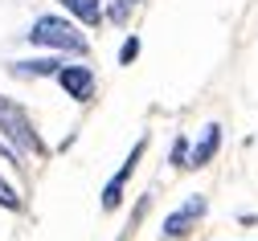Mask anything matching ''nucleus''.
Listing matches in <instances>:
<instances>
[{"mask_svg": "<svg viewBox=\"0 0 258 241\" xmlns=\"http://www.w3.org/2000/svg\"><path fill=\"white\" fill-rule=\"evenodd\" d=\"M29 41L33 45H49L61 53H86V37L66 21V17H37L29 29Z\"/></svg>", "mask_w": 258, "mask_h": 241, "instance_id": "f257e3e1", "label": "nucleus"}, {"mask_svg": "<svg viewBox=\"0 0 258 241\" xmlns=\"http://www.w3.org/2000/svg\"><path fill=\"white\" fill-rule=\"evenodd\" d=\"M0 135L13 143V151H37V131H33V119L25 115L21 102L13 98H0Z\"/></svg>", "mask_w": 258, "mask_h": 241, "instance_id": "f03ea898", "label": "nucleus"}, {"mask_svg": "<svg viewBox=\"0 0 258 241\" xmlns=\"http://www.w3.org/2000/svg\"><path fill=\"white\" fill-rule=\"evenodd\" d=\"M57 82H61V90H66V98H74V102H86L94 94V74L86 70V65H61Z\"/></svg>", "mask_w": 258, "mask_h": 241, "instance_id": "7ed1b4c3", "label": "nucleus"}, {"mask_svg": "<svg viewBox=\"0 0 258 241\" xmlns=\"http://www.w3.org/2000/svg\"><path fill=\"white\" fill-rule=\"evenodd\" d=\"M144 139L132 147V155H127L123 159V168L115 172V176H111V184H107V192H103V209H119V200H123V184H127V176H132V172H136V164H140V155H144Z\"/></svg>", "mask_w": 258, "mask_h": 241, "instance_id": "20e7f679", "label": "nucleus"}, {"mask_svg": "<svg viewBox=\"0 0 258 241\" xmlns=\"http://www.w3.org/2000/svg\"><path fill=\"white\" fill-rule=\"evenodd\" d=\"M201 213H205V196H188V200H184V209H176V213L164 221V237H184L188 225L197 221Z\"/></svg>", "mask_w": 258, "mask_h": 241, "instance_id": "39448f33", "label": "nucleus"}, {"mask_svg": "<svg viewBox=\"0 0 258 241\" xmlns=\"http://www.w3.org/2000/svg\"><path fill=\"white\" fill-rule=\"evenodd\" d=\"M217 147H221V127L213 123V127H205V139L192 147V155H188V164H184V168H205V164L217 155Z\"/></svg>", "mask_w": 258, "mask_h": 241, "instance_id": "423d86ee", "label": "nucleus"}, {"mask_svg": "<svg viewBox=\"0 0 258 241\" xmlns=\"http://www.w3.org/2000/svg\"><path fill=\"white\" fill-rule=\"evenodd\" d=\"M57 70H61V61H53V57L17 61V65H13V74H17V78H29V74H33V78H45V74H57Z\"/></svg>", "mask_w": 258, "mask_h": 241, "instance_id": "0eeeda50", "label": "nucleus"}, {"mask_svg": "<svg viewBox=\"0 0 258 241\" xmlns=\"http://www.w3.org/2000/svg\"><path fill=\"white\" fill-rule=\"evenodd\" d=\"M78 21H86V25H99L103 21V9H99V0H61Z\"/></svg>", "mask_w": 258, "mask_h": 241, "instance_id": "6e6552de", "label": "nucleus"}, {"mask_svg": "<svg viewBox=\"0 0 258 241\" xmlns=\"http://www.w3.org/2000/svg\"><path fill=\"white\" fill-rule=\"evenodd\" d=\"M0 209H21V196L9 180H0Z\"/></svg>", "mask_w": 258, "mask_h": 241, "instance_id": "1a4fd4ad", "label": "nucleus"}, {"mask_svg": "<svg viewBox=\"0 0 258 241\" xmlns=\"http://www.w3.org/2000/svg\"><path fill=\"white\" fill-rule=\"evenodd\" d=\"M132 9H136V0H115V5H111V13H107V17L123 25V21H127V13H132Z\"/></svg>", "mask_w": 258, "mask_h": 241, "instance_id": "9d476101", "label": "nucleus"}, {"mask_svg": "<svg viewBox=\"0 0 258 241\" xmlns=\"http://www.w3.org/2000/svg\"><path fill=\"white\" fill-rule=\"evenodd\" d=\"M136 57H140V41H136V37H127L123 49H119V61H123V65H132Z\"/></svg>", "mask_w": 258, "mask_h": 241, "instance_id": "9b49d317", "label": "nucleus"}, {"mask_svg": "<svg viewBox=\"0 0 258 241\" xmlns=\"http://www.w3.org/2000/svg\"><path fill=\"white\" fill-rule=\"evenodd\" d=\"M184 155H188V143H184V139H176V147H172V159H176L180 168H184Z\"/></svg>", "mask_w": 258, "mask_h": 241, "instance_id": "f8f14e48", "label": "nucleus"}]
</instances>
